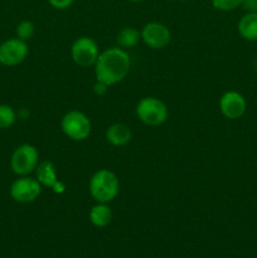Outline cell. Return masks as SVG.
Returning <instances> with one entry per match:
<instances>
[{
    "label": "cell",
    "instance_id": "cell-18",
    "mask_svg": "<svg viewBox=\"0 0 257 258\" xmlns=\"http://www.w3.org/2000/svg\"><path fill=\"white\" fill-rule=\"evenodd\" d=\"M244 0H212V5L221 12H231L242 7Z\"/></svg>",
    "mask_w": 257,
    "mask_h": 258
},
{
    "label": "cell",
    "instance_id": "cell-21",
    "mask_svg": "<svg viewBox=\"0 0 257 258\" xmlns=\"http://www.w3.org/2000/svg\"><path fill=\"white\" fill-rule=\"evenodd\" d=\"M107 90H108V86L107 85H105V83L98 82V81H96L95 86H93V91H95L96 95H98V96L105 95V93L107 92Z\"/></svg>",
    "mask_w": 257,
    "mask_h": 258
},
{
    "label": "cell",
    "instance_id": "cell-14",
    "mask_svg": "<svg viewBox=\"0 0 257 258\" xmlns=\"http://www.w3.org/2000/svg\"><path fill=\"white\" fill-rule=\"evenodd\" d=\"M238 34L248 42L257 40V13H246L237 24Z\"/></svg>",
    "mask_w": 257,
    "mask_h": 258
},
{
    "label": "cell",
    "instance_id": "cell-15",
    "mask_svg": "<svg viewBox=\"0 0 257 258\" xmlns=\"http://www.w3.org/2000/svg\"><path fill=\"white\" fill-rule=\"evenodd\" d=\"M140 40H141V33L139 32L136 28H133V27L122 28V29L117 33V37H116L117 47L122 48V49L125 50L136 47Z\"/></svg>",
    "mask_w": 257,
    "mask_h": 258
},
{
    "label": "cell",
    "instance_id": "cell-3",
    "mask_svg": "<svg viewBox=\"0 0 257 258\" xmlns=\"http://www.w3.org/2000/svg\"><path fill=\"white\" fill-rule=\"evenodd\" d=\"M136 117L146 126L156 127L166 122L169 117V110L165 103L158 97L146 96L138 102L135 108Z\"/></svg>",
    "mask_w": 257,
    "mask_h": 258
},
{
    "label": "cell",
    "instance_id": "cell-23",
    "mask_svg": "<svg viewBox=\"0 0 257 258\" xmlns=\"http://www.w3.org/2000/svg\"><path fill=\"white\" fill-rule=\"evenodd\" d=\"M128 2H131V3H140V2H143V0H128Z\"/></svg>",
    "mask_w": 257,
    "mask_h": 258
},
{
    "label": "cell",
    "instance_id": "cell-2",
    "mask_svg": "<svg viewBox=\"0 0 257 258\" xmlns=\"http://www.w3.org/2000/svg\"><path fill=\"white\" fill-rule=\"evenodd\" d=\"M88 191L96 203L110 204L120 191V180L112 170L98 169L88 180Z\"/></svg>",
    "mask_w": 257,
    "mask_h": 258
},
{
    "label": "cell",
    "instance_id": "cell-5",
    "mask_svg": "<svg viewBox=\"0 0 257 258\" xmlns=\"http://www.w3.org/2000/svg\"><path fill=\"white\" fill-rule=\"evenodd\" d=\"M39 164V151L32 144L18 146L10 158V169L18 176H27L34 173Z\"/></svg>",
    "mask_w": 257,
    "mask_h": 258
},
{
    "label": "cell",
    "instance_id": "cell-11",
    "mask_svg": "<svg viewBox=\"0 0 257 258\" xmlns=\"http://www.w3.org/2000/svg\"><path fill=\"white\" fill-rule=\"evenodd\" d=\"M105 139L113 148H121L130 143L133 139V131L126 123L116 122L106 128Z\"/></svg>",
    "mask_w": 257,
    "mask_h": 258
},
{
    "label": "cell",
    "instance_id": "cell-1",
    "mask_svg": "<svg viewBox=\"0 0 257 258\" xmlns=\"http://www.w3.org/2000/svg\"><path fill=\"white\" fill-rule=\"evenodd\" d=\"M131 68V58L127 50L120 47H111L100 53L93 71L96 81L108 87L122 82L127 77Z\"/></svg>",
    "mask_w": 257,
    "mask_h": 258
},
{
    "label": "cell",
    "instance_id": "cell-6",
    "mask_svg": "<svg viewBox=\"0 0 257 258\" xmlns=\"http://www.w3.org/2000/svg\"><path fill=\"white\" fill-rule=\"evenodd\" d=\"M100 53L97 42L86 35L77 38L71 47V57L73 62L82 68L93 67Z\"/></svg>",
    "mask_w": 257,
    "mask_h": 258
},
{
    "label": "cell",
    "instance_id": "cell-8",
    "mask_svg": "<svg viewBox=\"0 0 257 258\" xmlns=\"http://www.w3.org/2000/svg\"><path fill=\"white\" fill-rule=\"evenodd\" d=\"M29 54V47L25 40L19 38H9L0 44V64L14 67L25 60Z\"/></svg>",
    "mask_w": 257,
    "mask_h": 258
},
{
    "label": "cell",
    "instance_id": "cell-24",
    "mask_svg": "<svg viewBox=\"0 0 257 258\" xmlns=\"http://www.w3.org/2000/svg\"><path fill=\"white\" fill-rule=\"evenodd\" d=\"M254 71L257 72V59H256V62H254Z\"/></svg>",
    "mask_w": 257,
    "mask_h": 258
},
{
    "label": "cell",
    "instance_id": "cell-9",
    "mask_svg": "<svg viewBox=\"0 0 257 258\" xmlns=\"http://www.w3.org/2000/svg\"><path fill=\"white\" fill-rule=\"evenodd\" d=\"M141 40L151 49H163L170 43L171 33L165 24L149 22L141 29Z\"/></svg>",
    "mask_w": 257,
    "mask_h": 258
},
{
    "label": "cell",
    "instance_id": "cell-19",
    "mask_svg": "<svg viewBox=\"0 0 257 258\" xmlns=\"http://www.w3.org/2000/svg\"><path fill=\"white\" fill-rule=\"evenodd\" d=\"M49 5L57 10L68 9L75 3V0H48Z\"/></svg>",
    "mask_w": 257,
    "mask_h": 258
},
{
    "label": "cell",
    "instance_id": "cell-4",
    "mask_svg": "<svg viewBox=\"0 0 257 258\" xmlns=\"http://www.w3.org/2000/svg\"><path fill=\"white\" fill-rule=\"evenodd\" d=\"M62 133L72 141H85L92 133V123L86 113L78 110H71L60 120Z\"/></svg>",
    "mask_w": 257,
    "mask_h": 258
},
{
    "label": "cell",
    "instance_id": "cell-10",
    "mask_svg": "<svg viewBox=\"0 0 257 258\" xmlns=\"http://www.w3.org/2000/svg\"><path fill=\"white\" fill-rule=\"evenodd\" d=\"M219 111L228 120H238L246 113L247 101L238 91H227L219 98Z\"/></svg>",
    "mask_w": 257,
    "mask_h": 258
},
{
    "label": "cell",
    "instance_id": "cell-12",
    "mask_svg": "<svg viewBox=\"0 0 257 258\" xmlns=\"http://www.w3.org/2000/svg\"><path fill=\"white\" fill-rule=\"evenodd\" d=\"M35 179L39 181L43 188L52 189L59 180L54 164L48 160L38 164L37 169H35Z\"/></svg>",
    "mask_w": 257,
    "mask_h": 258
},
{
    "label": "cell",
    "instance_id": "cell-16",
    "mask_svg": "<svg viewBox=\"0 0 257 258\" xmlns=\"http://www.w3.org/2000/svg\"><path fill=\"white\" fill-rule=\"evenodd\" d=\"M17 121V112L14 108L7 103H2L0 105V128L5 130V128L12 127Z\"/></svg>",
    "mask_w": 257,
    "mask_h": 258
},
{
    "label": "cell",
    "instance_id": "cell-20",
    "mask_svg": "<svg viewBox=\"0 0 257 258\" xmlns=\"http://www.w3.org/2000/svg\"><path fill=\"white\" fill-rule=\"evenodd\" d=\"M242 8L246 13H257V0H244L242 3Z\"/></svg>",
    "mask_w": 257,
    "mask_h": 258
},
{
    "label": "cell",
    "instance_id": "cell-17",
    "mask_svg": "<svg viewBox=\"0 0 257 258\" xmlns=\"http://www.w3.org/2000/svg\"><path fill=\"white\" fill-rule=\"evenodd\" d=\"M15 34H17V38L25 40V42L30 40L35 34L34 23L30 22V20H22V22L17 25Z\"/></svg>",
    "mask_w": 257,
    "mask_h": 258
},
{
    "label": "cell",
    "instance_id": "cell-7",
    "mask_svg": "<svg viewBox=\"0 0 257 258\" xmlns=\"http://www.w3.org/2000/svg\"><path fill=\"white\" fill-rule=\"evenodd\" d=\"M42 189L43 186L35 178H30L29 175L18 176L10 185L9 193L13 201L27 204L37 201L42 194Z\"/></svg>",
    "mask_w": 257,
    "mask_h": 258
},
{
    "label": "cell",
    "instance_id": "cell-13",
    "mask_svg": "<svg viewBox=\"0 0 257 258\" xmlns=\"http://www.w3.org/2000/svg\"><path fill=\"white\" fill-rule=\"evenodd\" d=\"M91 224L97 228H105L112 221V211L107 203H96L88 212Z\"/></svg>",
    "mask_w": 257,
    "mask_h": 258
},
{
    "label": "cell",
    "instance_id": "cell-22",
    "mask_svg": "<svg viewBox=\"0 0 257 258\" xmlns=\"http://www.w3.org/2000/svg\"><path fill=\"white\" fill-rule=\"evenodd\" d=\"M52 190L54 191L55 194H62V193H65V191H66V185L62 183V181L58 180V183L55 184L54 186H53Z\"/></svg>",
    "mask_w": 257,
    "mask_h": 258
}]
</instances>
